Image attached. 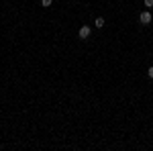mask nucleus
Segmentation results:
<instances>
[{
	"instance_id": "6",
	"label": "nucleus",
	"mask_w": 153,
	"mask_h": 151,
	"mask_svg": "<svg viewBox=\"0 0 153 151\" xmlns=\"http://www.w3.org/2000/svg\"><path fill=\"white\" fill-rule=\"evenodd\" d=\"M147 76H149V78H151V80H153V65H151V68H149V70H147Z\"/></svg>"
},
{
	"instance_id": "4",
	"label": "nucleus",
	"mask_w": 153,
	"mask_h": 151,
	"mask_svg": "<svg viewBox=\"0 0 153 151\" xmlns=\"http://www.w3.org/2000/svg\"><path fill=\"white\" fill-rule=\"evenodd\" d=\"M51 4H53V0H41V6H45V8L51 6Z\"/></svg>"
},
{
	"instance_id": "5",
	"label": "nucleus",
	"mask_w": 153,
	"mask_h": 151,
	"mask_svg": "<svg viewBox=\"0 0 153 151\" xmlns=\"http://www.w3.org/2000/svg\"><path fill=\"white\" fill-rule=\"evenodd\" d=\"M145 6L147 8H153V0H145Z\"/></svg>"
},
{
	"instance_id": "2",
	"label": "nucleus",
	"mask_w": 153,
	"mask_h": 151,
	"mask_svg": "<svg viewBox=\"0 0 153 151\" xmlns=\"http://www.w3.org/2000/svg\"><path fill=\"white\" fill-rule=\"evenodd\" d=\"M90 33H92V29H90L88 25H84V27H80V33H78V35H80V39H88Z\"/></svg>"
},
{
	"instance_id": "1",
	"label": "nucleus",
	"mask_w": 153,
	"mask_h": 151,
	"mask_svg": "<svg viewBox=\"0 0 153 151\" xmlns=\"http://www.w3.org/2000/svg\"><path fill=\"white\" fill-rule=\"evenodd\" d=\"M151 21H153V16H151V12H149V10H143L141 14H139V23H141V25H149Z\"/></svg>"
},
{
	"instance_id": "3",
	"label": "nucleus",
	"mask_w": 153,
	"mask_h": 151,
	"mask_svg": "<svg viewBox=\"0 0 153 151\" xmlns=\"http://www.w3.org/2000/svg\"><path fill=\"white\" fill-rule=\"evenodd\" d=\"M94 27H96V29H102V27H104V19H102V16H98V19L94 21Z\"/></svg>"
}]
</instances>
